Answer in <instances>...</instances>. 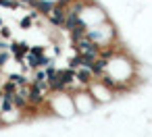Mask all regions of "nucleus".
Segmentation results:
<instances>
[{
  "label": "nucleus",
  "instance_id": "nucleus-1",
  "mask_svg": "<svg viewBox=\"0 0 152 137\" xmlns=\"http://www.w3.org/2000/svg\"><path fill=\"white\" fill-rule=\"evenodd\" d=\"M46 108L52 118H73L77 114L69 91H50L46 100Z\"/></svg>",
  "mask_w": 152,
  "mask_h": 137
},
{
  "label": "nucleus",
  "instance_id": "nucleus-2",
  "mask_svg": "<svg viewBox=\"0 0 152 137\" xmlns=\"http://www.w3.org/2000/svg\"><path fill=\"white\" fill-rule=\"evenodd\" d=\"M88 38H90L98 48H106V46H117V44H121V42H119L117 25H115L110 19H106V21H102V23L90 27V29H88Z\"/></svg>",
  "mask_w": 152,
  "mask_h": 137
},
{
  "label": "nucleus",
  "instance_id": "nucleus-3",
  "mask_svg": "<svg viewBox=\"0 0 152 137\" xmlns=\"http://www.w3.org/2000/svg\"><path fill=\"white\" fill-rule=\"evenodd\" d=\"M71 98H73V104H75V112L81 114V116H88L98 108V102L88 91V87H79V89L71 91Z\"/></svg>",
  "mask_w": 152,
  "mask_h": 137
},
{
  "label": "nucleus",
  "instance_id": "nucleus-4",
  "mask_svg": "<svg viewBox=\"0 0 152 137\" xmlns=\"http://www.w3.org/2000/svg\"><path fill=\"white\" fill-rule=\"evenodd\" d=\"M106 19H110V17L106 15V11H104L98 2L88 0V4H86L83 11H81V23L90 29V27H94V25H98V23H102V21H106Z\"/></svg>",
  "mask_w": 152,
  "mask_h": 137
},
{
  "label": "nucleus",
  "instance_id": "nucleus-5",
  "mask_svg": "<svg viewBox=\"0 0 152 137\" xmlns=\"http://www.w3.org/2000/svg\"><path fill=\"white\" fill-rule=\"evenodd\" d=\"M88 91L94 96V100L98 102V106H104V104H110L113 100H117V98H115V91H113L100 77H96V79L88 85Z\"/></svg>",
  "mask_w": 152,
  "mask_h": 137
},
{
  "label": "nucleus",
  "instance_id": "nucleus-6",
  "mask_svg": "<svg viewBox=\"0 0 152 137\" xmlns=\"http://www.w3.org/2000/svg\"><path fill=\"white\" fill-rule=\"evenodd\" d=\"M2 127H4V125H2V118H0V129H2Z\"/></svg>",
  "mask_w": 152,
  "mask_h": 137
}]
</instances>
